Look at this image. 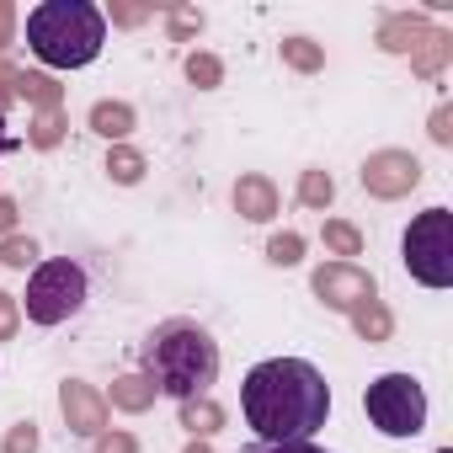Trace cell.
<instances>
[{
  "instance_id": "cell-16",
  "label": "cell",
  "mask_w": 453,
  "mask_h": 453,
  "mask_svg": "<svg viewBox=\"0 0 453 453\" xmlns=\"http://www.w3.org/2000/svg\"><path fill=\"white\" fill-rule=\"evenodd\" d=\"M448 59H453V38H448V33H437V27H432V33H426V43H421V49H416V54H411V70H416V75H421V81H437V75H442V65H448Z\"/></svg>"
},
{
  "instance_id": "cell-26",
  "label": "cell",
  "mask_w": 453,
  "mask_h": 453,
  "mask_svg": "<svg viewBox=\"0 0 453 453\" xmlns=\"http://www.w3.org/2000/svg\"><path fill=\"white\" fill-rule=\"evenodd\" d=\"M0 262L6 267H33L38 262V241L33 235H6L0 241Z\"/></svg>"
},
{
  "instance_id": "cell-4",
  "label": "cell",
  "mask_w": 453,
  "mask_h": 453,
  "mask_svg": "<svg viewBox=\"0 0 453 453\" xmlns=\"http://www.w3.org/2000/svg\"><path fill=\"white\" fill-rule=\"evenodd\" d=\"M405 273L426 288H448L453 283V213L448 208H426L411 219V230L400 241Z\"/></svg>"
},
{
  "instance_id": "cell-20",
  "label": "cell",
  "mask_w": 453,
  "mask_h": 453,
  "mask_svg": "<svg viewBox=\"0 0 453 453\" xmlns=\"http://www.w3.org/2000/svg\"><path fill=\"white\" fill-rule=\"evenodd\" d=\"M283 65L299 70V75H315V70L326 65V49L310 43V38H283Z\"/></svg>"
},
{
  "instance_id": "cell-10",
  "label": "cell",
  "mask_w": 453,
  "mask_h": 453,
  "mask_svg": "<svg viewBox=\"0 0 453 453\" xmlns=\"http://www.w3.org/2000/svg\"><path fill=\"white\" fill-rule=\"evenodd\" d=\"M426 17L421 12H395V17H384L379 22V49L384 54H416L421 43H426Z\"/></svg>"
},
{
  "instance_id": "cell-7",
  "label": "cell",
  "mask_w": 453,
  "mask_h": 453,
  "mask_svg": "<svg viewBox=\"0 0 453 453\" xmlns=\"http://www.w3.org/2000/svg\"><path fill=\"white\" fill-rule=\"evenodd\" d=\"M411 187H421V160H416L411 150H379V155L363 160V192H368V197L395 203V197H405Z\"/></svg>"
},
{
  "instance_id": "cell-34",
  "label": "cell",
  "mask_w": 453,
  "mask_h": 453,
  "mask_svg": "<svg viewBox=\"0 0 453 453\" xmlns=\"http://www.w3.org/2000/svg\"><path fill=\"white\" fill-rule=\"evenodd\" d=\"M12 81H17V70L0 65V118H6V107H12Z\"/></svg>"
},
{
  "instance_id": "cell-29",
  "label": "cell",
  "mask_w": 453,
  "mask_h": 453,
  "mask_svg": "<svg viewBox=\"0 0 453 453\" xmlns=\"http://www.w3.org/2000/svg\"><path fill=\"white\" fill-rule=\"evenodd\" d=\"M102 17H112L118 27H139V22L155 17V6H128V0H112V12H102Z\"/></svg>"
},
{
  "instance_id": "cell-6",
  "label": "cell",
  "mask_w": 453,
  "mask_h": 453,
  "mask_svg": "<svg viewBox=\"0 0 453 453\" xmlns=\"http://www.w3.org/2000/svg\"><path fill=\"white\" fill-rule=\"evenodd\" d=\"M81 304H86V273L70 257L43 262L33 273V283H27V320L33 326H59V320L81 315Z\"/></svg>"
},
{
  "instance_id": "cell-14",
  "label": "cell",
  "mask_w": 453,
  "mask_h": 453,
  "mask_svg": "<svg viewBox=\"0 0 453 453\" xmlns=\"http://www.w3.org/2000/svg\"><path fill=\"white\" fill-rule=\"evenodd\" d=\"M176 405H181V426H187L197 442L224 426V405H219L213 395H192V400H176Z\"/></svg>"
},
{
  "instance_id": "cell-22",
  "label": "cell",
  "mask_w": 453,
  "mask_h": 453,
  "mask_svg": "<svg viewBox=\"0 0 453 453\" xmlns=\"http://www.w3.org/2000/svg\"><path fill=\"white\" fill-rule=\"evenodd\" d=\"M331 197H336L331 171H304V176H299V203H304V208H331Z\"/></svg>"
},
{
  "instance_id": "cell-33",
  "label": "cell",
  "mask_w": 453,
  "mask_h": 453,
  "mask_svg": "<svg viewBox=\"0 0 453 453\" xmlns=\"http://www.w3.org/2000/svg\"><path fill=\"white\" fill-rule=\"evenodd\" d=\"M17 219H22L17 203H12V197H0V235H12V230H17Z\"/></svg>"
},
{
  "instance_id": "cell-17",
  "label": "cell",
  "mask_w": 453,
  "mask_h": 453,
  "mask_svg": "<svg viewBox=\"0 0 453 453\" xmlns=\"http://www.w3.org/2000/svg\"><path fill=\"white\" fill-rule=\"evenodd\" d=\"M352 331H357L363 342H389L395 320H389V310H384L379 299H363V304L352 310Z\"/></svg>"
},
{
  "instance_id": "cell-9",
  "label": "cell",
  "mask_w": 453,
  "mask_h": 453,
  "mask_svg": "<svg viewBox=\"0 0 453 453\" xmlns=\"http://www.w3.org/2000/svg\"><path fill=\"white\" fill-rule=\"evenodd\" d=\"M59 411H65L70 432H81V437H102L107 432V400H102V389H91L81 379H70L59 389Z\"/></svg>"
},
{
  "instance_id": "cell-38",
  "label": "cell",
  "mask_w": 453,
  "mask_h": 453,
  "mask_svg": "<svg viewBox=\"0 0 453 453\" xmlns=\"http://www.w3.org/2000/svg\"><path fill=\"white\" fill-rule=\"evenodd\" d=\"M437 453H448V448H437Z\"/></svg>"
},
{
  "instance_id": "cell-35",
  "label": "cell",
  "mask_w": 453,
  "mask_h": 453,
  "mask_svg": "<svg viewBox=\"0 0 453 453\" xmlns=\"http://www.w3.org/2000/svg\"><path fill=\"white\" fill-rule=\"evenodd\" d=\"M12 27H17V12L6 6V0H0V49H6V43H12Z\"/></svg>"
},
{
  "instance_id": "cell-19",
  "label": "cell",
  "mask_w": 453,
  "mask_h": 453,
  "mask_svg": "<svg viewBox=\"0 0 453 453\" xmlns=\"http://www.w3.org/2000/svg\"><path fill=\"white\" fill-rule=\"evenodd\" d=\"M107 176H112L118 187L144 181V155H139V150H128V144H112V150H107Z\"/></svg>"
},
{
  "instance_id": "cell-11",
  "label": "cell",
  "mask_w": 453,
  "mask_h": 453,
  "mask_svg": "<svg viewBox=\"0 0 453 453\" xmlns=\"http://www.w3.org/2000/svg\"><path fill=\"white\" fill-rule=\"evenodd\" d=\"M235 213L241 219H251V224H267L273 213H278V187L267 181V176H241L235 181Z\"/></svg>"
},
{
  "instance_id": "cell-24",
  "label": "cell",
  "mask_w": 453,
  "mask_h": 453,
  "mask_svg": "<svg viewBox=\"0 0 453 453\" xmlns=\"http://www.w3.org/2000/svg\"><path fill=\"white\" fill-rule=\"evenodd\" d=\"M165 27H171L176 43H187V38L203 33V12H197V6H165Z\"/></svg>"
},
{
  "instance_id": "cell-18",
  "label": "cell",
  "mask_w": 453,
  "mask_h": 453,
  "mask_svg": "<svg viewBox=\"0 0 453 453\" xmlns=\"http://www.w3.org/2000/svg\"><path fill=\"white\" fill-rule=\"evenodd\" d=\"M326 251H336L342 262L347 257H363V230H357V224H347V219H326Z\"/></svg>"
},
{
  "instance_id": "cell-5",
  "label": "cell",
  "mask_w": 453,
  "mask_h": 453,
  "mask_svg": "<svg viewBox=\"0 0 453 453\" xmlns=\"http://www.w3.org/2000/svg\"><path fill=\"white\" fill-rule=\"evenodd\" d=\"M363 411L384 437H416L426 426V389L411 373H384V379L368 384Z\"/></svg>"
},
{
  "instance_id": "cell-1",
  "label": "cell",
  "mask_w": 453,
  "mask_h": 453,
  "mask_svg": "<svg viewBox=\"0 0 453 453\" xmlns=\"http://www.w3.org/2000/svg\"><path fill=\"white\" fill-rule=\"evenodd\" d=\"M241 411L257 426V442H310L331 416V389L315 363L267 357L246 373Z\"/></svg>"
},
{
  "instance_id": "cell-8",
  "label": "cell",
  "mask_w": 453,
  "mask_h": 453,
  "mask_svg": "<svg viewBox=\"0 0 453 453\" xmlns=\"http://www.w3.org/2000/svg\"><path fill=\"white\" fill-rule=\"evenodd\" d=\"M315 294L326 299V310H357L363 299H379V288H373V278L357 267V262H326V267H315Z\"/></svg>"
},
{
  "instance_id": "cell-21",
  "label": "cell",
  "mask_w": 453,
  "mask_h": 453,
  "mask_svg": "<svg viewBox=\"0 0 453 453\" xmlns=\"http://www.w3.org/2000/svg\"><path fill=\"white\" fill-rule=\"evenodd\" d=\"M59 139H65V107L38 112V118H33V128H27V144H33V150H54Z\"/></svg>"
},
{
  "instance_id": "cell-2",
  "label": "cell",
  "mask_w": 453,
  "mask_h": 453,
  "mask_svg": "<svg viewBox=\"0 0 453 453\" xmlns=\"http://www.w3.org/2000/svg\"><path fill=\"white\" fill-rule=\"evenodd\" d=\"M144 379L171 395V400H192L208 395V384L219 379V347L197 320H165L150 331L144 342Z\"/></svg>"
},
{
  "instance_id": "cell-28",
  "label": "cell",
  "mask_w": 453,
  "mask_h": 453,
  "mask_svg": "<svg viewBox=\"0 0 453 453\" xmlns=\"http://www.w3.org/2000/svg\"><path fill=\"white\" fill-rule=\"evenodd\" d=\"M22 331V304L6 294V288H0V342H12Z\"/></svg>"
},
{
  "instance_id": "cell-36",
  "label": "cell",
  "mask_w": 453,
  "mask_h": 453,
  "mask_svg": "<svg viewBox=\"0 0 453 453\" xmlns=\"http://www.w3.org/2000/svg\"><path fill=\"white\" fill-rule=\"evenodd\" d=\"M12 150H22V139H12L6 134V118H0V155H12Z\"/></svg>"
},
{
  "instance_id": "cell-27",
  "label": "cell",
  "mask_w": 453,
  "mask_h": 453,
  "mask_svg": "<svg viewBox=\"0 0 453 453\" xmlns=\"http://www.w3.org/2000/svg\"><path fill=\"white\" fill-rule=\"evenodd\" d=\"M38 442H43L38 426H33V421H17V426L6 432V442H0V453H38Z\"/></svg>"
},
{
  "instance_id": "cell-12",
  "label": "cell",
  "mask_w": 453,
  "mask_h": 453,
  "mask_svg": "<svg viewBox=\"0 0 453 453\" xmlns=\"http://www.w3.org/2000/svg\"><path fill=\"white\" fill-rule=\"evenodd\" d=\"M12 96H22V102H27V107H38V112H54V107L65 102L59 81H54V75H38V70H17Z\"/></svg>"
},
{
  "instance_id": "cell-3",
  "label": "cell",
  "mask_w": 453,
  "mask_h": 453,
  "mask_svg": "<svg viewBox=\"0 0 453 453\" xmlns=\"http://www.w3.org/2000/svg\"><path fill=\"white\" fill-rule=\"evenodd\" d=\"M107 43V17L91 0H43L27 12V49L49 70H81L102 54Z\"/></svg>"
},
{
  "instance_id": "cell-25",
  "label": "cell",
  "mask_w": 453,
  "mask_h": 453,
  "mask_svg": "<svg viewBox=\"0 0 453 453\" xmlns=\"http://www.w3.org/2000/svg\"><path fill=\"white\" fill-rule=\"evenodd\" d=\"M267 262H273V267H299V262H304V241H299L294 230L273 235V241H267Z\"/></svg>"
},
{
  "instance_id": "cell-37",
  "label": "cell",
  "mask_w": 453,
  "mask_h": 453,
  "mask_svg": "<svg viewBox=\"0 0 453 453\" xmlns=\"http://www.w3.org/2000/svg\"><path fill=\"white\" fill-rule=\"evenodd\" d=\"M187 453H213V448H208V442H192V448H187Z\"/></svg>"
},
{
  "instance_id": "cell-30",
  "label": "cell",
  "mask_w": 453,
  "mask_h": 453,
  "mask_svg": "<svg viewBox=\"0 0 453 453\" xmlns=\"http://www.w3.org/2000/svg\"><path fill=\"white\" fill-rule=\"evenodd\" d=\"M241 453H326V448H315V442H246Z\"/></svg>"
},
{
  "instance_id": "cell-23",
  "label": "cell",
  "mask_w": 453,
  "mask_h": 453,
  "mask_svg": "<svg viewBox=\"0 0 453 453\" xmlns=\"http://www.w3.org/2000/svg\"><path fill=\"white\" fill-rule=\"evenodd\" d=\"M187 81H192L197 91H213V86L224 81V65H219L213 54H203V49H197V54H187Z\"/></svg>"
},
{
  "instance_id": "cell-31",
  "label": "cell",
  "mask_w": 453,
  "mask_h": 453,
  "mask_svg": "<svg viewBox=\"0 0 453 453\" xmlns=\"http://www.w3.org/2000/svg\"><path fill=\"white\" fill-rule=\"evenodd\" d=\"M96 453H139V442L128 432H102L96 437Z\"/></svg>"
},
{
  "instance_id": "cell-13",
  "label": "cell",
  "mask_w": 453,
  "mask_h": 453,
  "mask_svg": "<svg viewBox=\"0 0 453 453\" xmlns=\"http://www.w3.org/2000/svg\"><path fill=\"white\" fill-rule=\"evenodd\" d=\"M155 395H160V389H155L144 373H123V379H112V395H102V400H107V411L118 405V411H134V416H139V411L155 405Z\"/></svg>"
},
{
  "instance_id": "cell-15",
  "label": "cell",
  "mask_w": 453,
  "mask_h": 453,
  "mask_svg": "<svg viewBox=\"0 0 453 453\" xmlns=\"http://www.w3.org/2000/svg\"><path fill=\"white\" fill-rule=\"evenodd\" d=\"M91 128L107 139V144H123L134 134V107L128 102H96L91 107Z\"/></svg>"
},
{
  "instance_id": "cell-32",
  "label": "cell",
  "mask_w": 453,
  "mask_h": 453,
  "mask_svg": "<svg viewBox=\"0 0 453 453\" xmlns=\"http://www.w3.org/2000/svg\"><path fill=\"white\" fill-rule=\"evenodd\" d=\"M432 139H437V144H453V107H448V102L432 112Z\"/></svg>"
}]
</instances>
